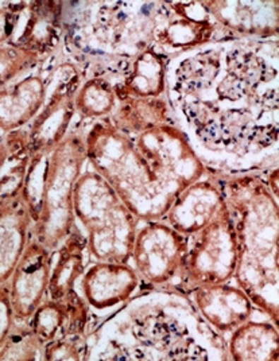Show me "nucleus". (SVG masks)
Instances as JSON below:
<instances>
[{"label":"nucleus","mask_w":279,"mask_h":361,"mask_svg":"<svg viewBox=\"0 0 279 361\" xmlns=\"http://www.w3.org/2000/svg\"><path fill=\"white\" fill-rule=\"evenodd\" d=\"M41 57L14 46H0V90L32 69Z\"/></svg>","instance_id":"nucleus-27"},{"label":"nucleus","mask_w":279,"mask_h":361,"mask_svg":"<svg viewBox=\"0 0 279 361\" xmlns=\"http://www.w3.org/2000/svg\"><path fill=\"white\" fill-rule=\"evenodd\" d=\"M219 182L237 240L234 278L254 306L278 326V200L255 176Z\"/></svg>","instance_id":"nucleus-4"},{"label":"nucleus","mask_w":279,"mask_h":361,"mask_svg":"<svg viewBox=\"0 0 279 361\" xmlns=\"http://www.w3.org/2000/svg\"><path fill=\"white\" fill-rule=\"evenodd\" d=\"M155 290L104 325L89 360H227V346L182 291Z\"/></svg>","instance_id":"nucleus-3"},{"label":"nucleus","mask_w":279,"mask_h":361,"mask_svg":"<svg viewBox=\"0 0 279 361\" xmlns=\"http://www.w3.org/2000/svg\"><path fill=\"white\" fill-rule=\"evenodd\" d=\"M52 263V251L34 238L30 239L7 282L15 322H29L37 307L46 300Z\"/></svg>","instance_id":"nucleus-11"},{"label":"nucleus","mask_w":279,"mask_h":361,"mask_svg":"<svg viewBox=\"0 0 279 361\" xmlns=\"http://www.w3.org/2000/svg\"><path fill=\"white\" fill-rule=\"evenodd\" d=\"M44 345L30 328H13L0 346V360H44Z\"/></svg>","instance_id":"nucleus-24"},{"label":"nucleus","mask_w":279,"mask_h":361,"mask_svg":"<svg viewBox=\"0 0 279 361\" xmlns=\"http://www.w3.org/2000/svg\"><path fill=\"white\" fill-rule=\"evenodd\" d=\"M32 221L22 200L0 202V285L7 283L30 241Z\"/></svg>","instance_id":"nucleus-19"},{"label":"nucleus","mask_w":279,"mask_h":361,"mask_svg":"<svg viewBox=\"0 0 279 361\" xmlns=\"http://www.w3.org/2000/svg\"><path fill=\"white\" fill-rule=\"evenodd\" d=\"M278 167H275L271 173H270V176H268V189H270V192L273 193V196L275 197L277 200H278Z\"/></svg>","instance_id":"nucleus-32"},{"label":"nucleus","mask_w":279,"mask_h":361,"mask_svg":"<svg viewBox=\"0 0 279 361\" xmlns=\"http://www.w3.org/2000/svg\"><path fill=\"white\" fill-rule=\"evenodd\" d=\"M169 102L157 99H123L118 100L114 112L108 116L111 123L123 133L136 134L151 127L177 121Z\"/></svg>","instance_id":"nucleus-22"},{"label":"nucleus","mask_w":279,"mask_h":361,"mask_svg":"<svg viewBox=\"0 0 279 361\" xmlns=\"http://www.w3.org/2000/svg\"><path fill=\"white\" fill-rule=\"evenodd\" d=\"M14 30L11 1H0V46L7 45Z\"/></svg>","instance_id":"nucleus-31"},{"label":"nucleus","mask_w":279,"mask_h":361,"mask_svg":"<svg viewBox=\"0 0 279 361\" xmlns=\"http://www.w3.org/2000/svg\"><path fill=\"white\" fill-rule=\"evenodd\" d=\"M80 81L81 75L73 62H62L52 72L46 102L28 130L31 155L50 154L68 136Z\"/></svg>","instance_id":"nucleus-9"},{"label":"nucleus","mask_w":279,"mask_h":361,"mask_svg":"<svg viewBox=\"0 0 279 361\" xmlns=\"http://www.w3.org/2000/svg\"><path fill=\"white\" fill-rule=\"evenodd\" d=\"M169 59L155 47L133 57L121 84L115 85L118 100L157 99L166 92Z\"/></svg>","instance_id":"nucleus-18"},{"label":"nucleus","mask_w":279,"mask_h":361,"mask_svg":"<svg viewBox=\"0 0 279 361\" xmlns=\"http://www.w3.org/2000/svg\"><path fill=\"white\" fill-rule=\"evenodd\" d=\"M191 302L206 324L219 334L231 333L251 319L254 303L237 286L227 283L206 285L193 288Z\"/></svg>","instance_id":"nucleus-14"},{"label":"nucleus","mask_w":279,"mask_h":361,"mask_svg":"<svg viewBox=\"0 0 279 361\" xmlns=\"http://www.w3.org/2000/svg\"><path fill=\"white\" fill-rule=\"evenodd\" d=\"M49 164V154H35L30 158L25 183L20 192V197L29 211L32 224L38 220L42 196H44V177Z\"/></svg>","instance_id":"nucleus-25"},{"label":"nucleus","mask_w":279,"mask_h":361,"mask_svg":"<svg viewBox=\"0 0 279 361\" xmlns=\"http://www.w3.org/2000/svg\"><path fill=\"white\" fill-rule=\"evenodd\" d=\"M14 30L8 46L42 57L59 45L62 32V3L11 1Z\"/></svg>","instance_id":"nucleus-12"},{"label":"nucleus","mask_w":279,"mask_h":361,"mask_svg":"<svg viewBox=\"0 0 279 361\" xmlns=\"http://www.w3.org/2000/svg\"><path fill=\"white\" fill-rule=\"evenodd\" d=\"M15 318L11 309L7 283L0 285V346L14 328Z\"/></svg>","instance_id":"nucleus-30"},{"label":"nucleus","mask_w":279,"mask_h":361,"mask_svg":"<svg viewBox=\"0 0 279 361\" xmlns=\"http://www.w3.org/2000/svg\"><path fill=\"white\" fill-rule=\"evenodd\" d=\"M87 239L76 228L57 251L56 262L52 263L47 295L53 301H66L73 293L80 276L85 272Z\"/></svg>","instance_id":"nucleus-21"},{"label":"nucleus","mask_w":279,"mask_h":361,"mask_svg":"<svg viewBox=\"0 0 279 361\" xmlns=\"http://www.w3.org/2000/svg\"><path fill=\"white\" fill-rule=\"evenodd\" d=\"M85 162V140L77 134L66 136L49 154L41 212L31 231L34 239L52 252L69 238L76 228L74 188Z\"/></svg>","instance_id":"nucleus-7"},{"label":"nucleus","mask_w":279,"mask_h":361,"mask_svg":"<svg viewBox=\"0 0 279 361\" xmlns=\"http://www.w3.org/2000/svg\"><path fill=\"white\" fill-rule=\"evenodd\" d=\"M84 140L87 161L139 221L162 220L177 196L208 173L177 121L129 134L104 118Z\"/></svg>","instance_id":"nucleus-2"},{"label":"nucleus","mask_w":279,"mask_h":361,"mask_svg":"<svg viewBox=\"0 0 279 361\" xmlns=\"http://www.w3.org/2000/svg\"><path fill=\"white\" fill-rule=\"evenodd\" d=\"M236 264L235 229L224 204L204 228L186 236V254L177 290L191 293L196 287L227 283L235 275Z\"/></svg>","instance_id":"nucleus-8"},{"label":"nucleus","mask_w":279,"mask_h":361,"mask_svg":"<svg viewBox=\"0 0 279 361\" xmlns=\"http://www.w3.org/2000/svg\"><path fill=\"white\" fill-rule=\"evenodd\" d=\"M225 204L218 178H201L185 188L166 213L167 224L184 236L200 231Z\"/></svg>","instance_id":"nucleus-15"},{"label":"nucleus","mask_w":279,"mask_h":361,"mask_svg":"<svg viewBox=\"0 0 279 361\" xmlns=\"http://www.w3.org/2000/svg\"><path fill=\"white\" fill-rule=\"evenodd\" d=\"M117 104L115 87L104 77H90L80 84L74 97L76 114L85 119L108 118Z\"/></svg>","instance_id":"nucleus-23"},{"label":"nucleus","mask_w":279,"mask_h":361,"mask_svg":"<svg viewBox=\"0 0 279 361\" xmlns=\"http://www.w3.org/2000/svg\"><path fill=\"white\" fill-rule=\"evenodd\" d=\"M73 211L76 220L88 235L90 255L97 262H130L139 220L95 170L84 171L77 180Z\"/></svg>","instance_id":"nucleus-5"},{"label":"nucleus","mask_w":279,"mask_h":361,"mask_svg":"<svg viewBox=\"0 0 279 361\" xmlns=\"http://www.w3.org/2000/svg\"><path fill=\"white\" fill-rule=\"evenodd\" d=\"M186 254V236L161 220L143 221L133 239L131 259L139 279L150 286H167L179 274Z\"/></svg>","instance_id":"nucleus-10"},{"label":"nucleus","mask_w":279,"mask_h":361,"mask_svg":"<svg viewBox=\"0 0 279 361\" xmlns=\"http://www.w3.org/2000/svg\"><path fill=\"white\" fill-rule=\"evenodd\" d=\"M10 157V149L7 145V139L6 135H0V170L3 169V166L6 165L7 159Z\"/></svg>","instance_id":"nucleus-33"},{"label":"nucleus","mask_w":279,"mask_h":361,"mask_svg":"<svg viewBox=\"0 0 279 361\" xmlns=\"http://www.w3.org/2000/svg\"><path fill=\"white\" fill-rule=\"evenodd\" d=\"M278 38H221L169 61L166 90L203 162L246 174L278 147Z\"/></svg>","instance_id":"nucleus-1"},{"label":"nucleus","mask_w":279,"mask_h":361,"mask_svg":"<svg viewBox=\"0 0 279 361\" xmlns=\"http://www.w3.org/2000/svg\"><path fill=\"white\" fill-rule=\"evenodd\" d=\"M66 319L62 326V334H84L89 322V306L77 293L66 301Z\"/></svg>","instance_id":"nucleus-29"},{"label":"nucleus","mask_w":279,"mask_h":361,"mask_svg":"<svg viewBox=\"0 0 279 361\" xmlns=\"http://www.w3.org/2000/svg\"><path fill=\"white\" fill-rule=\"evenodd\" d=\"M227 350L231 360L278 361V326L249 319L231 331Z\"/></svg>","instance_id":"nucleus-20"},{"label":"nucleus","mask_w":279,"mask_h":361,"mask_svg":"<svg viewBox=\"0 0 279 361\" xmlns=\"http://www.w3.org/2000/svg\"><path fill=\"white\" fill-rule=\"evenodd\" d=\"M221 38L278 37V1H204Z\"/></svg>","instance_id":"nucleus-13"},{"label":"nucleus","mask_w":279,"mask_h":361,"mask_svg":"<svg viewBox=\"0 0 279 361\" xmlns=\"http://www.w3.org/2000/svg\"><path fill=\"white\" fill-rule=\"evenodd\" d=\"M47 96V81L30 75L0 90V131L3 134L23 128L38 115Z\"/></svg>","instance_id":"nucleus-17"},{"label":"nucleus","mask_w":279,"mask_h":361,"mask_svg":"<svg viewBox=\"0 0 279 361\" xmlns=\"http://www.w3.org/2000/svg\"><path fill=\"white\" fill-rule=\"evenodd\" d=\"M88 345L84 334H61L44 348V360H87Z\"/></svg>","instance_id":"nucleus-28"},{"label":"nucleus","mask_w":279,"mask_h":361,"mask_svg":"<svg viewBox=\"0 0 279 361\" xmlns=\"http://www.w3.org/2000/svg\"><path fill=\"white\" fill-rule=\"evenodd\" d=\"M66 319V305L65 302L44 300L34 312L29 319V328L46 345L54 340L62 331Z\"/></svg>","instance_id":"nucleus-26"},{"label":"nucleus","mask_w":279,"mask_h":361,"mask_svg":"<svg viewBox=\"0 0 279 361\" xmlns=\"http://www.w3.org/2000/svg\"><path fill=\"white\" fill-rule=\"evenodd\" d=\"M139 276L129 263L97 262L83 274V293L89 307L108 310L129 301L139 286Z\"/></svg>","instance_id":"nucleus-16"},{"label":"nucleus","mask_w":279,"mask_h":361,"mask_svg":"<svg viewBox=\"0 0 279 361\" xmlns=\"http://www.w3.org/2000/svg\"><path fill=\"white\" fill-rule=\"evenodd\" d=\"M95 18L85 20L89 30H74L73 45L80 51L109 60H133L154 47L163 3L100 1L93 3Z\"/></svg>","instance_id":"nucleus-6"}]
</instances>
